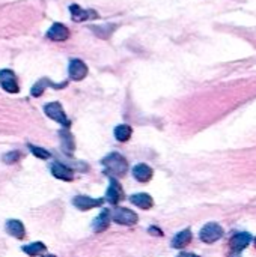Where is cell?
<instances>
[{"instance_id":"14","label":"cell","mask_w":256,"mask_h":257,"mask_svg":"<svg viewBox=\"0 0 256 257\" xmlns=\"http://www.w3.org/2000/svg\"><path fill=\"white\" fill-rule=\"evenodd\" d=\"M152 176H154V170H152L148 164L140 163V164H136V166L133 167V178H134L137 182H140V184L149 182V181L152 179Z\"/></svg>"},{"instance_id":"15","label":"cell","mask_w":256,"mask_h":257,"mask_svg":"<svg viewBox=\"0 0 256 257\" xmlns=\"http://www.w3.org/2000/svg\"><path fill=\"white\" fill-rule=\"evenodd\" d=\"M5 230L9 236L15 239H24L26 236V227L20 220H8L5 224Z\"/></svg>"},{"instance_id":"2","label":"cell","mask_w":256,"mask_h":257,"mask_svg":"<svg viewBox=\"0 0 256 257\" xmlns=\"http://www.w3.org/2000/svg\"><path fill=\"white\" fill-rule=\"evenodd\" d=\"M44 113H45L47 117H50L51 120L57 122L63 128H69L71 126V120L68 119V116H66V113H65V110H63L60 102L53 101V102L45 104L44 105Z\"/></svg>"},{"instance_id":"23","label":"cell","mask_w":256,"mask_h":257,"mask_svg":"<svg viewBox=\"0 0 256 257\" xmlns=\"http://www.w3.org/2000/svg\"><path fill=\"white\" fill-rule=\"evenodd\" d=\"M27 148H29V151L36 157V158H39V160H50L51 158V154L47 151V149H44V148H39V146H35V145H32V143H29L27 145Z\"/></svg>"},{"instance_id":"4","label":"cell","mask_w":256,"mask_h":257,"mask_svg":"<svg viewBox=\"0 0 256 257\" xmlns=\"http://www.w3.org/2000/svg\"><path fill=\"white\" fill-rule=\"evenodd\" d=\"M112 220L116 224H122V226H134L139 221V215L128 209V208H115V211L112 212Z\"/></svg>"},{"instance_id":"3","label":"cell","mask_w":256,"mask_h":257,"mask_svg":"<svg viewBox=\"0 0 256 257\" xmlns=\"http://www.w3.org/2000/svg\"><path fill=\"white\" fill-rule=\"evenodd\" d=\"M225 232H223V227L217 223H207L201 232H199V239L204 242V244H214L217 241H220L223 238Z\"/></svg>"},{"instance_id":"7","label":"cell","mask_w":256,"mask_h":257,"mask_svg":"<svg viewBox=\"0 0 256 257\" xmlns=\"http://www.w3.org/2000/svg\"><path fill=\"white\" fill-rule=\"evenodd\" d=\"M66 86H68V81L54 83V81H51L48 77H42L41 80H38V81L32 86V89H30V95H32L33 98H38V96H41V95L45 92V89H47V87H51V89L59 90V89H63V87H66Z\"/></svg>"},{"instance_id":"26","label":"cell","mask_w":256,"mask_h":257,"mask_svg":"<svg viewBox=\"0 0 256 257\" xmlns=\"http://www.w3.org/2000/svg\"><path fill=\"white\" fill-rule=\"evenodd\" d=\"M177 257H199L198 254H195V253H187V251H183V253H180Z\"/></svg>"},{"instance_id":"19","label":"cell","mask_w":256,"mask_h":257,"mask_svg":"<svg viewBox=\"0 0 256 257\" xmlns=\"http://www.w3.org/2000/svg\"><path fill=\"white\" fill-rule=\"evenodd\" d=\"M59 137H60V146L63 149L65 154H71L75 149V143H74V137L69 133V128H62L59 131Z\"/></svg>"},{"instance_id":"24","label":"cell","mask_w":256,"mask_h":257,"mask_svg":"<svg viewBox=\"0 0 256 257\" xmlns=\"http://www.w3.org/2000/svg\"><path fill=\"white\" fill-rule=\"evenodd\" d=\"M21 158H23V154L18 152V151H11V152L5 154V155L2 157V160H3L5 164H15V163H18V161H21Z\"/></svg>"},{"instance_id":"25","label":"cell","mask_w":256,"mask_h":257,"mask_svg":"<svg viewBox=\"0 0 256 257\" xmlns=\"http://www.w3.org/2000/svg\"><path fill=\"white\" fill-rule=\"evenodd\" d=\"M148 233H151L152 236H163V230L158 229V227H155V226H151L148 229Z\"/></svg>"},{"instance_id":"17","label":"cell","mask_w":256,"mask_h":257,"mask_svg":"<svg viewBox=\"0 0 256 257\" xmlns=\"http://www.w3.org/2000/svg\"><path fill=\"white\" fill-rule=\"evenodd\" d=\"M110 218H112V214L109 209H103L101 214L95 218V221L92 223V229L95 233H103L106 232L109 227H110Z\"/></svg>"},{"instance_id":"5","label":"cell","mask_w":256,"mask_h":257,"mask_svg":"<svg viewBox=\"0 0 256 257\" xmlns=\"http://www.w3.org/2000/svg\"><path fill=\"white\" fill-rule=\"evenodd\" d=\"M125 199V194H124V188L122 185L119 184L118 179L115 178H109V187H107V191H106V202L116 206L121 200Z\"/></svg>"},{"instance_id":"22","label":"cell","mask_w":256,"mask_h":257,"mask_svg":"<svg viewBox=\"0 0 256 257\" xmlns=\"http://www.w3.org/2000/svg\"><path fill=\"white\" fill-rule=\"evenodd\" d=\"M89 29L95 33V36L107 39L109 36L113 35V32L118 29V26L116 24H112V26L110 24H101V26H91Z\"/></svg>"},{"instance_id":"8","label":"cell","mask_w":256,"mask_h":257,"mask_svg":"<svg viewBox=\"0 0 256 257\" xmlns=\"http://www.w3.org/2000/svg\"><path fill=\"white\" fill-rule=\"evenodd\" d=\"M0 86L8 93H18L20 92L17 75L12 69H2L0 71Z\"/></svg>"},{"instance_id":"16","label":"cell","mask_w":256,"mask_h":257,"mask_svg":"<svg viewBox=\"0 0 256 257\" xmlns=\"http://www.w3.org/2000/svg\"><path fill=\"white\" fill-rule=\"evenodd\" d=\"M130 202L134 206H137L139 209H143V211H149L154 206V199L146 193H137V194L130 196Z\"/></svg>"},{"instance_id":"11","label":"cell","mask_w":256,"mask_h":257,"mask_svg":"<svg viewBox=\"0 0 256 257\" xmlns=\"http://www.w3.org/2000/svg\"><path fill=\"white\" fill-rule=\"evenodd\" d=\"M252 242V235L247 233V232H240V233H235L231 241H229V245H231V254H237L240 256V253Z\"/></svg>"},{"instance_id":"20","label":"cell","mask_w":256,"mask_h":257,"mask_svg":"<svg viewBox=\"0 0 256 257\" xmlns=\"http://www.w3.org/2000/svg\"><path fill=\"white\" fill-rule=\"evenodd\" d=\"M113 136L118 142L121 143H125L131 139L133 136V128L127 123H122V125H118L115 130H113Z\"/></svg>"},{"instance_id":"10","label":"cell","mask_w":256,"mask_h":257,"mask_svg":"<svg viewBox=\"0 0 256 257\" xmlns=\"http://www.w3.org/2000/svg\"><path fill=\"white\" fill-rule=\"evenodd\" d=\"M106 200L104 199H94V197H89V196H75L71 203L78 209V211H91V209H95V208H100Z\"/></svg>"},{"instance_id":"18","label":"cell","mask_w":256,"mask_h":257,"mask_svg":"<svg viewBox=\"0 0 256 257\" xmlns=\"http://www.w3.org/2000/svg\"><path fill=\"white\" fill-rule=\"evenodd\" d=\"M192 239H193L192 230H190V229H184V230L178 232V233L172 238L170 245H172V248H178V250H181V248L187 247V245L192 242Z\"/></svg>"},{"instance_id":"21","label":"cell","mask_w":256,"mask_h":257,"mask_svg":"<svg viewBox=\"0 0 256 257\" xmlns=\"http://www.w3.org/2000/svg\"><path fill=\"white\" fill-rule=\"evenodd\" d=\"M45 250H47V247H45L44 242H32V244H27V245L21 247V251L30 257L42 256L45 253Z\"/></svg>"},{"instance_id":"9","label":"cell","mask_w":256,"mask_h":257,"mask_svg":"<svg viewBox=\"0 0 256 257\" xmlns=\"http://www.w3.org/2000/svg\"><path fill=\"white\" fill-rule=\"evenodd\" d=\"M69 12H71V18H72L74 23L91 21V20H97L100 17L98 12H95L94 9H83L77 3H74V5L69 6Z\"/></svg>"},{"instance_id":"12","label":"cell","mask_w":256,"mask_h":257,"mask_svg":"<svg viewBox=\"0 0 256 257\" xmlns=\"http://www.w3.org/2000/svg\"><path fill=\"white\" fill-rule=\"evenodd\" d=\"M50 172H51V175H53L56 179H59V181H63V182H71V181H74V170L69 169V167L65 166V164L59 163V161H53V163L50 164Z\"/></svg>"},{"instance_id":"6","label":"cell","mask_w":256,"mask_h":257,"mask_svg":"<svg viewBox=\"0 0 256 257\" xmlns=\"http://www.w3.org/2000/svg\"><path fill=\"white\" fill-rule=\"evenodd\" d=\"M88 65L81 59H71L68 65V77L72 81H81L88 77Z\"/></svg>"},{"instance_id":"1","label":"cell","mask_w":256,"mask_h":257,"mask_svg":"<svg viewBox=\"0 0 256 257\" xmlns=\"http://www.w3.org/2000/svg\"><path fill=\"white\" fill-rule=\"evenodd\" d=\"M103 166V173L107 175L109 178H124L125 173L128 172V161L124 155L119 152H110L101 160Z\"/></svg>"},{"instance_id":"13","label":"cell","mask_w":256,"mask_h":257,"mask_svg":"<svg viewBox=\"0 0 256 257\" xmlns=\"http://www.w3.org/2000/svg\"><path fill=\"white\" fill-rule=\"evenodd\" d=\"M69 29L62 23H53L51 27L47 30V38L54 42H63L69 38Z\"/></svg>"},{"instance_id":"27","label":"cell","mask_w":256,"mask_h":257,"mask_svg":"<svg viewBox=\"0 0 256 257\" xmlns=\"http://www.w3.org/2000/svg\"><path fill=\"white\" fill-rule=\"evenodd\" d=\"M255 247H256V238H255Z\"/></svg>"}]
</instances>
